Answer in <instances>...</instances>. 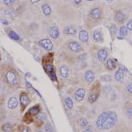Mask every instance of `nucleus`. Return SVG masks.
I'll list each match as a JSON object with an SVG mask.
<instances>
[{
	"instance_id": "nucleus-39",
	"label": "nucleus",
	"mask_w": 132,
	"mask_h": 132,
	"mask_svg": "<svg viewBox=\"0 0 132 132\" xmlns=\"http://www.w3.org/2000/svg\"><path fill=\"white\" fill-rule=\"evenodd\" d=\"M86 58H87V55L85 54L81 55L80 57H79V59H80L81 61H83V60H85V59H86Z\"/></svg>"
},
{
	"instance_id": "nucleus-41",
	"label": "nucleus",
	"mask_w": 132,
	"mask_h": 132,
	"mask_svg": "<svg viewBox=\"0 0 132 132\" xmlns=\"http://www.w3.org/2000/svg\"><path fill=\"white\" fill-rule=\"evenodd\" d=\"M74 1V3L75 4H77V5H79V4H80L81 3V1L82 0H73Z\"/></svg>"
},
{
	"instance_id": "nucleus-30",
	"label": "nucleus",
	"mask_w": 132,
	"mask_h": 132,
	"mask_svg": "<svg viewBox=\"0 0 132 132\" xmlns=\"http://www.w3.org/2000/svg\"><path fill=\"white\" fill-rule=\"evenodd\" d=\"M44 129H45L46 132H53V128L52 126V125L49 123H48L45 125V127H44Z\"/></svg>"
},
{
	"instance_id": "nucleus-48",
	"label": "nucleus",
	"mask_w": 132,
	"mask_h": 132,
	"mask_svg": "<svg viewBox=\"0 0 132 132\" xmlns=\"http://www.w3.org/2000/svg\"><path fill=\"white\" fill-rule=\"evenodd\" d=\"M0 88H1V84H0Z\"/></svg>"
},
{
	"instance_id": "nucleus-4",
	"label": "nucleus",
	"mask_w": 132,
	"mask_h": 132,
	"mask_svg": "<svg viewBox=\"0 0 132 132\" xmlns=\"http://www.w3.org/2000/svg\"><path fill=\"white\" fill-rule=\"evenodd\" d=\"M69 49L71 50L72 52H79L81 51V45L78 43L77 42L75 41H73L71 42L69 44Z\"/></svg>"
},
{
	"instance_id": "nucleus-6",
	"label": "nucleus",
	"mask_w": 132,
	"mask_h": 132,
	"mask_svg": "<svg viewBox=\"0 0 132 132\" xmlns=\"http://www.w3.org/2000/svg\"><path fill=\"white\" fill-rule=\"evenodd\" d=\"M85 95V90L84 89H79L75 92V96L78 101H81Z\"/></svg>"
},
{
	"instance_id": "nucleus-5",
	"label": "nucleus",
	"mask_w": 132,
	"mask_h": 132,
	"mask_svg": "<svg viewBox=\"0 0 132 132\" xmlns=\"http://www.w3.org/2000/svg\"><path fill=\"white\" fill-rule=\"evenodd\" d=\"M90 15H91V18L94 20H97L100 17L101 15V11L98 8H94L91 11L90 13Z\"/></svg>"
},
{
	"instance_id": "nucleus-14",
	"label": "nucleus",
	"mask_w": 132,
	"mask_h": 132,
	"mask_svg": "<svg viewBox=\"0 0 132 132\" xmlns=\"http://www.w3.org/2000/svg\"><path fill=\"white\" fill-rule=\"evenodd\" d=\"M20 100H21V104L24 106H26L29 104V102H30L28 95L26 93H22L21 94Z\"/></svg>"
},
{
	"instance_id": "nucleus-7",
	"label": "nucleus",
	"mask_w": 132,
	"mask_h": 132,
	"mask_svg": "<svg viewBox=\"0 0 132 132\" xmlns=\"http://www.w3.org/2000/svg\"><path fill=\"white\" fill-rule=\"evenodd\" d=\"M50 36L54 39H57L59 37V30L57 26H52L50 28Z\"/></svg>"
},
{
	"instance_id": "nucleus-45",
	"label": "nucleus",
	"mask_w": 132,
	"mask_h": 132,
	"mask_svg": "<svg viewBox=\"0 0 132 132\" xmlns=\"http://www.w3.org/2000/svg\"><path fill=\"white\" fill-rule=\"evenodd\" d=\"M106 1L108 2V3H111V2H112L114 1V0H106Z\"/></svg>"
},
{
	"instance_id": "nucleus-2",
	"label": "nucleus",
	"mask_w": 132,
	"mask_h": 132,
	"mask_svg": "<svg viewBox=\"0 0 132 132\" xmlns=\"http://www.w3.org/2000/svg\"><path fill=\"white\" fill-rule=\"evenodd\" d=\"M39 44L40 46L43 48L44 49H45L46 50L50 51L52 50L53 48V44L52 43V42L48 39H43L40 40Z\"/></svg>"
},
{
	"instance_id": "nucleus-27",
	"label": "nucleus",
	"mask_w": 132,
	"mask_h": 132,
	"mask_svg": "<svg viewBox=\"0 0 132 132\" xmlns=\"http://www.w3.org/2000/svg\"><path fill=\"white\" fill-rule=\"evenodd\" d=\"M9 36L11 39L14 40H19V38H19V35H18L16 32H14V31H11V32H9Z\"/></svg>"
},
{
	"instance_id": "nucleus-47",
	"label": "nucleus",
	"mask_w": 132,
	"mask_h": 132,
	"mask_svg": "<svg viewBox=\"0 0 132 132\" xmlns=\"http://www.w3.org/2000/svg\"><path fill=\"white\" fill-rule=\"evenodd\" d=\"M42 132V131H38V132Z\"/></svg>"
},
{
	"instance_id": "nucleus-22",
	"label": "nucleus",
	"mask_w": 132,
	"mask_h": 132,
	"mask_svg": "<svg viewBox=\"0 0 132 132\" xmlns=\"http://www.w3.org/2000/svg\"><path fill=\"white\" fill-rule=\"evenodd\" d=\"M24 121H25V122L26 124H30V123H32L33 122V118H32V116L30 114L29 112H27L26 114V115L25 116V117H24Z\"/></svg>"
},
{
	"instance_id": "nucleus-18",
	"label": "nucleus",
	"mask_w": 132,
	"mask_h": 132,
	"mask_svg": "<svg viewBox=\"0 0 132 132\" xmlns=\"http://www.w3.org/2000/svg\"><path fill=\"white\" fill-rule=\"evenodd\" d=\"M40 111V107L39 105H35L33 107L30 108V110H28V112L31 114L32 116L37 115Z\"/></svg>"
},
{
	"instance_id": "nucleus-37",
	"label": "nucleus",
	"mask_w": 132,
	"mask_h": 132,
	"mask_svg": "<svg viewBox=\"0 0 132 132\" xmlns=\"http://www.w3.org/2000/svg\"><path fill=\"white\" fill-rule=\"evenodd\" d=\"M1 22L2 24H3V25H9V22H8V21H7L6 19H1Z\"/></svg>"
},
{
	"instance_id": "nucleus-34",
	"label": "nucleus",
	"mask_w": 132,
	"mask_h": 132,
	"mask_svg": "<svg viewBox=\"0 0 132 132\" xmlns=\"http://www.w3.org/2000/svg\"><path fill=\"white\" fill-rule=\"evenodd\" d=\"M127 115L128 116L129 118H132V108H130L127 110Z\"/></svg>"
},
{
	"instance_id": "nucleus-40",
	"label": "nucleus",
	"mask_w": 132,
	"mask_h": 132,
	"mask_svg": "<svg viewBox=\"0 0 132 132\" xmlns=\"http://www.w3.org/2000/svg\"><path fill=\"white\" fill-rule=\"evenodd\" d=\"M22 132H31V131H30V130L28 128L25 127V128H23V130H22Z\"/></svg>"
},
{
	"instance_id": "nucleus-21",
	"label": "nucleus",
	"mask_w": 132,
	"mask_h": 132,
	"mask_svg": "<svg viewBox=\"0 0 132 132\" xmlns=\"http://www.w3.org/2000/svg\"><path fill=\"white\" fill-rule=\"evenodd\" d=\"M124 19H125L124 14L122 12H121V11L118 12L117 14H116V20L118 22H120V23H121V22L124 21Z\"/></svg>"
},
{
	"instance_id": "nucleus-31",
	"label": "nucleus",
	"mask_w": 132,
	"mask_h": 132,
	"mask_svg": "<svg viewBox=\"0 0 132 132\" xmlns=\"http://www.w3.org/2000/svg\"><path fill=\"white\" fill-rule=\"evenodd\" d=\"M46 71L48 73H51L53 72V71H54V67L50 64L47 65V66H46Z\"/></svg>"
},
{
	"instance_id": "nucleus-9",
	"label": "nucleus",
	"mask_w": 132,
	"mask_h": 132,
	"mask_svg": "<svg viewBox=\"0 0 132 132\" xmlns=\"http://www.w3.org/2000/svg\"><path fill=\"white\" fill-rule=\"evenodd\" d=\"M85 78L88 83H92L94 80V73H93L92 71H91V70L87 71H86V73H85Z\"/></svg>"
},
{
	"instance_id": "nucleus-25",
	"label": "nucleus",
	"mask_w": 132,
	"mask_h": 132,
	"mask_svg": "<svg viewBox=\"0 0 132 132\" xmlns=\"http://www.w3.org/2000/svg\"><path fill=\"white\" fill-rule=\"evenodd\" d=\"M98 94H96V93H92L89 95V101L90 103H94L98 99Z\"/></svg>"
},
{
	"instance_id": "nucleus-10",
	"label": "nucleus",
	"mask_w": 132,
	"mask_h": 132,
	"mask_svg": "<svg viewBox=\"0 0 132 132\" xmlns=\"http://www.w3.org/2000/svg\"><path fill=\"white\" fill-rule=\"evenodd\" d=\"M7 106L8 108L10 109H15L17 108L18 106V101H17V98H14V97H11L9 99L7 102Z\"/></svg>"
},
{
	"instance_id": "nucleus-29",
	"label": "nucleus",
	"mask_w": 132,
	"mask_h": 132,
	"mask_svg": "<svg viewBox=\"0 0 132 132\" xmlns=\"http://www.w3.org/2000/svg\"><path fill=\"white\" fill-rule=\"evenodd\" d=\"M79 124H80L81 126L86 127L87 126V124H88V121L85 118H82L79 120Z\"/></svg>"
},
{
	"instance_id": "nucleus-32",
	"label": "nucleus",
	"mask_w": 132,
	"mask_h": 132,
	"mask_svg": "<svg viewBox=\"0 0 132 132\" xmlns=\"http://www.w3.org/2000/svg\"><path fill=\"white\" fill-rule=\"evenodd\" d=\"M3 1L4 3L8 6L14 4L15 1V0H3Z\"/></svg>"
},
{
	"instance_id": "nucleus-8",
	"label": "nucleus",
	"mask_w": 132,
	"mask_h": 132,
	"mask_svg": "<svg viewBox=\"0 0 132 132\" xmlns=\"http://www.w3.org/2000/svg\"><path fill=\"white\" fill-rule=\"evenodd\" d=\"M108 56L107 51L104 49H101L98 52V58L100 62H103L106 60Z\"/></svg>"
},
{
	"instance_id": "nucleus-43",
	"label": "nucleus",
	"mask_w": 132,
	"mask_h": 132,
	"mask_svg": "<svg viewBox=\"0 0 132 132\" xmlns=\"http://www.w3.org/2000/svg\"><path fill=\"white\" fill-rule=\"evenodd\" d=\"M108 89H109L107 91V92H108L110 91V90H111V89H110V87H108ZM104 90H105V91H106V90H107V87H104Z\"/></svg>"
},
{
	"instance_id": "nucleus-35",
	"label": "nucleus",
	"mask_w": 132,
	"mask_h": 132,
	"mask_svg": "<svg viewBox=\"0 0 132 132\" xmlns=\"http://www.w3.org/2000/svg\"><path fill=\"white\" fill-rule=\"evenodd\" d=\"M37 118L38 119V120H44V119L46 118V115L44 114H39L38 116H37Z\"/></svg>"
},
{
	"instance_id": "nucleus-20",
	"label": "nucleus",
	"mask_w": 132,
	"mask_h": 132,
	"mask_svg": "<svg viewBox=\"0 0 132 132\" xmlns=\"http://www.w3.org/2000/svg\"><path fill=\"white\" fill-rule=\"evenodd\" d=\"M106 66H107L108 69L110 70L114 69L116 67L115 64L114 62V61L112 60L111 59L107 60V61H106Z\"/></svg>"
},
{
	"instance_id": "nucleus-12",
	"label": "nucleus",
	"mask_w": 132,
	"mask_h": 132,
	"mask_svg": "<svg viewBox=\"0 0 132 132\" xmlns=\"http://www.w3.org/2000/svg\"><path fill=\"white\" fill-rule=\"evenodd\" d=\"M79 39L81 40V42H83L84 43L87 42L89 40V34L88 32L85 30H81L79 32Z\"/></svg>"
},
{
	"instance_id": "nucleus-19",
	"label": "nucleus",
	"mask_w": 132,
	"mask_h": 132,
	"mask_svg": "<svg viewBox=\"0 0 132 132\" xmlns=\"http://www.w3.org/2000/svg\"><path fill=\"white\" fill-rule=\"evenodd\" d=\"M128 33V28L127 27H126L125 26H122L120 28V36H118V38H124V36H125Z\"/></svg>"
},
{
	"instance_id": "nucleus-42",
	"label": "nucleus",
	"mask_w": 132,
	"mask_h": 132,
	"mask_svg": "<svg viewBox=\"0 0 132 132\" xmlns=\"http://www.w3.org/2000/svg\"><path fill=\"white\" fill-rule=\"evenodd\" d=\"M40 1H41V0H30V1H31L32 3H36L39 2Z\"/></svg>"
},
{
	"instance_id": "nucleus-3",
	"label": "nucleus",
	"mask_w": 132,
	"mask_h": 132,
	"mask_svg": "<svg viewBox=\"0 0 132 132\" xmlns=\"http://www.w3.org/2000/svg\"><path fill=\"white\" fill-rule=\"evenodd\" d=\"M6 79L11 85H15L17 83V77L12 71H9L6 73Z\"/></svg>"
},
{
	"instance_id": "nucleus-44",
	"label": "nucleus",
	"mask_w": 132,
	"mask_h": 132,
	"mask_svg": "<svg viewBox=\"0 0 132 132\" xmlns=\"http://www.w3.org/2000/svg\"><path fill=\"white\" fill-rule=\"evenodd\" d=\"M26 86H27V87H28V88H31V87H32V86H31V85H30V84L28 83V82H26Z\"/></svg>"
},
{
	"instance_id": "nucleus-38",
	"label": "nucleus",
	"mask_w": 132,
	"mask_h": 132,
	"mask_svg": "<svg viewBox=\"0 0 132 132\" xmlns=\"http://www.w3.org/2000/svg\"><path fill=\"white\" fill-rule=\"evenodd\" d=\"M50 77H51V79H52V80H56V74L54 73H50Z\"/></svg>"
},
{
	"instance_id": "nucleus-33",
	"label": "nucleus",
	"mask_w": 132,
	"mask_h": 132,
	"mask_svg": "<svg viewBox=\"0 0 132 132\" xmlns=\"http://www.w3.org/2000/svg\"><path fill=\"white\" fill-rule=\"evenodd\" d=\"M127 28L130 30H132V19H131L127 24Z\"/></svg>"
},
{
	"instance_id": "nucleus-16",
	"label": "nucleus",
	"mask_w": 132,
	"mask_h": 132,
	"mask_svg": "<svg viewBox=\"0 0 132 132\" xmlns=\"http://www.w3.org/2000/svg\"><path fill=\"white\" fill-rule=\"evenodd\" d=\"M42 12L46 16H48V15H50V13L52 12V9L50 7L48 4H43L42 5Z\"/></svg>"
},
{
	"instance_id": "nucleus-46",
	"label": "nucleus",
	"mask_w": 132,
	"mask_h": 132,
	"mask_svg": "<svg viewBox=\"0 0 132 132\" xmlns=\"http://www.w3.org/2000/svg\"><path fill=\"white\" fill-rule=\"evenodd\" d=\"M86 1H93V0H86Z\"/></svg>"
},
{
	"instance_id": "nucleus-17",
	"label": "nucleus",
	"mask_w": 132,
	"mask_h": 132,
	"mask_svg": "<svg viewBox=\"0 0 132 132\" xmlns=\"http://www.w3.org/2000/svg\"><path fill=\"white\" fill-rule=\"evenodd\" d=\"M92 37H93V39L94 40V41L96 42H102V40H103V38H102V35L100 31H96V32H94Z\"/></svg>"
},
{
	"instance_id": "nucleus-26",
	"label": "nucleus",
	"mask_w": 132,
	"mask_h": 132,
	"mask_svg": "<svg viewBox=\"0 0 132 132\" xmlns=\"http://www.w3.org/2000/svg\"><path fill=\"white\" fill-rule=\"evenodd\" d=\"M5 15H7V16H9V17H14L17 15V12L15 11V10L13 9H8L5 11Z\"/></svg>"
},
{
	"instance_id": "nucleus-28",
	"label": "nucleus",
	"mask_w": 132,
	"mask_h": 132,
	"mask_svg": "<svg viewBox=\"0 0 132 132\" xmlns=\"http://www.w3.org/2000/svg\"><path fill=\"white\" fill-rule=\"evenodd\" d=\"M110 30L111 32L112 36H114L116 34V32H117V27L115 25H112L110 27Z\"/></svg>"
},
{
	"instance_id": "nucleus-1",
	"label": "nucleus",
	"mask_w": 132,
	"mask_h": 132,
	"mask_svg": "<svg viewBox=\"0 0 132 132\" xmlns=\"http://www.w3.org/2000/svg\"><path fill=\"white\" fill-rule=\"evenodd\" d=\"M118 122V116L113 111H105L100 114L96 119V126L100 130H109Z\"/></svg>"
},
{
	"instance_id": "nucleus-36",
	"label": "nucleus",
	"mask_w": 132,
	"mask_h": 132,
	"mask_svg": "<svg viewBox=\"0 0 132 132\" xmlns=\"http://www.w3.org/2000/svg\"><path fill=\"white\" fill-rule=\"evenodd\" d=\"M127 91L130 93H132V83L128 85V86L127 87Z\"/></svg>"
},
{
	"instance_id": "nucleus-13",
	"label": "nucleus",
	"mask_w": 132,
	"mask_h": 132,
	"mask_svg": "<svg viewBox=\"0 0 132 132\" xmlns=\"http://www.w3.org/2000/svg\"><path fill=\"white\" fill-rule=\"evenodd\" d=\"M124 78V70L122 67H119L115 73V79L118 82H121Z\"/></svg>"
},
{
	"instance_id": "nucleus-24",
	"label": "nucleus",
	"mask_w": 132,
	"mask_h": 132,
	"mask_svg": "<svg viewBox=\"0 0 132 132\" xmlns=\"http://www.w3.org/2000/svg\"><path fill=\"white\" fill-rule=\"evenodd\" d=\"M2 130L4 132H12V127L10 124L6 123L3 125L2 126Z\"/></svg>"
},
{
	"instance_id": "nucleus-23",
	"label": "nucleus",
	"mask_w": 132,
	"mask_h": 132,
	"mask_svg": "<svg viewBox=\"0 0 132 132\" xmlns=\"http://www.w3.org/2000/svg\"><path fill=\"white\" fill-rule=\"evenodd\" d=\"M65 103H66V106L67 107V108L69 109H71L73 106V100L70 97H67L65 100Z\"/></svg>"
},
{
	"instance_id": "nucleus-11",
	"label": "nucleus",
	"mask_w": 132,
	"mask_h": 132,
	"mask_svg": "<svg viewBox=\"0 0 132 132\" xmlns=\"http://www.w3.org/2000/svg\"><path fill=\"white\" fill-rule=\"evenodd\" d=\"M60 74L62 78H67L69 75V69L66 66H61L60 68Z\"/></svg>"
},
{
	"instance_id": "nucleus-15",
	"label": "nucleus",
	"mask_w": 132,
	"mask_h": 132,
	"mask_svg": "<svg viewBox=\"0 0 132 132\" xmlns=\"http://www.w3.org/2000/svg\"><path fill=\"white\" fill-rule=\"evenodd\" d=\"M64 32L65 34H68V35H73V34H75L76 33V29L74 28L73 26H66L64 30Z\"/></svg>"
}]
</instances>
